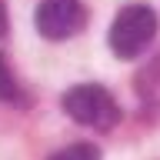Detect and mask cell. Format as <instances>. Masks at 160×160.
Segmentation results:
<instances>
[{
  "label": "cell",
  "mask_w": 160,
  "mask_h": 160,
  "mask_svg": "<svg viewBox=\"0 0 160 160\" xmlns=\"http://www.w3.org/2000/svg\"><path fill=\"white\" fill-rule=\"evenodd\" d=\"M63 110H67L70 120H77L83 127H93V130H110V127H117V120H120L117 100L103 87H97V83L70 87L63 93Z\"/></svg>",
  "instance_id": "1"
},
{
  "label": "cell",
  "mask_w": 160,
  "mask_h": 160,
  "mask_svg": "<svg viewBox=\"0 0 160 160\" xmlns=\"http://www.w3.org/2000/svg\"><path fill=\"white\" fill-rule=\"evenodd\" d=\"M153 33H157V13L150 7L133 3V7H123L117 13L113 27H110V47L117 57L130 60L153 40Z\"/></svg>",
  "instance_id": "2"
},
{
  "label": "cell",
  "mask_w": 160,
  "mask_h": 160,
  "mask_svg": "<svg viewBox=\"0 0 160 160\" xmlns=\"http://www.w3.org/2000/svg\"><path fill=\"white\" fill-rule=\"evenodd\" d=\"M83 7L80 0H40L37 7V30L47 40H67L83 27Z\"/></svg>",
  "instance_id": "3"
},
{
  "label": "cell",
  "mask_w": 160,
  "mask_h": 160,
  "mask_svg": "<svg viewBox=\"0 0 160 160\" xmlns=\"http://www.w3.org/2000/svg\"><path fill=\"white\" fill-rule=\"evenodd\" d=\"M0 100H3V103H23V90H20V83L13 80V70H10V63L3 60V53H0Z\"/></svg>",
  "instance_id": "4"
},
{
  "label": "cell",
  "mask_w": 160,
  "mask_h": 160,
  "mask_svg": "<svg viewBox=\"0 0 160 160\" xmlns=\"http://www.w3.org/2000/svg\"><path fill=\"white\" fill-rule=\"evenodd\" d=\"M50 160H100V150L93 147V143H73V147L53 153Z\"/></svg>",
  "instance_id": "5"
},
{
  "label": "cell",
  "mask_w": 160,
  "mask_h": 160,
  "mask_svg": "<svg viewBox=\"0 0 160 160\" xmlns=\"http://www.w3.org/2000/svg\"><path fill=\"white\" fill-rule=\"evenodd\" d=\"M7 30V13H3V0H0V33Z\"/></svg>",
  "instance_id": "6"
}]
</instances>
